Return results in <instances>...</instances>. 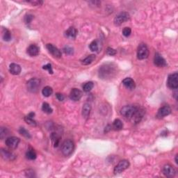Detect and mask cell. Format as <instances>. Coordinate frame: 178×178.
I'll return each mask as SVG.
<instances>
[{
	"mask_svg": "<svg viewBox=\"0 0 178 178\" xmlns=\"http://www.w3.org/2000/svg\"><path fill=\"white\" fill-rule=\"evenodd\" d=\"M129 166V162L127 160H122L118 163L114 168V173L119 174L123 173L124 171L128 168Z\"/></svg>",
	"mask_w": 178,
	"mask_h": 178,
	"instance_id": "8",
	"label": "cell"
},
{
	"mask_svg": "<svg viewBox=\"0 0 178 178\" xmlns=\"http://www.w3.org/2000/svg\"><path fill=\"white\" fill-rule=\"evenodd\" d=\"M171 113V107L168 105H165V106H163L161 107L160 109L158 110V112H157V118L159 119H161L163 118H164L166 115H169L170 113Z\"/></svg>",
	"mask_w": 178,
	"mask_h": 178,
	"instance_id": "10",
	"label": "cell"
},
{
	"mask_svg": "<svg viewBox=\"0 0 178 178\" xmlns=\"http://www.w3.org/2000/svg\"><path fill=\"white\" fill-rule=\"evenodd\" d=\"M123 84L126 88L129 89V90H133L135 88L136 84L134 81L130 77H127L123 80Z\"/></svg>",
	"mask_w": 178,
	"mask_h": 178,
	"instance_id": "15",
	"label": "cell"
},
{
	"mask_svg": "<svg viewBox=\"0 0 178 178\" xmlns=\"http://www.w3.org/2000/svg\"><path fill=\"white\" fill-rule=\"evenodd\" d=\"M167 85L170 88L177 89L178 87V74L177 72L170 74L168 78Z\"/></svg>",
	"mask_w": 178,
	"mask_h": 178,
	"instance_id": "7",
	"label": "cell"
},
{
	"mask_svg": "<svg viewBox=\"0 0 178 178\" xmlns=\"http://www.w3.org/2000/svg\"><path fill=\"white\" fill-rule=\"evenodd\" d=\"M19 133L24 136V137L27 138H31V136L29 132L26 129H24V127H20L19 129Z\"/></svg>",
	"mask_w": 178,
	"mask_h": 178,
	"instance_id": "31",
	"label": "cell"
},
{
	"mask_svg": "<svg viewBox=\"0 0 178 178\" xmlns=\"http://www.w3.org/2000/svg\"><path fill=\"white\" fill-rule=\"evenodd\" d=\"M37 154L36 152L32 149H30L26 153V157L29 160H34V159H36Z\"/></svg>",
	"mask_w": 178,
	"mask_h": 178,
	"instance_id": "26",
	"label": "cell"
},
{
	"mask_svg": "<svg viewBox=\"0 0 178 178\" xmlns=\"http://www.w3.org/2000/svg\"><path fill=\"white\" fill-rule=\"evenodd\" d=\"M154 63L155 65H157V67H159V68L164 67V66L166 65L165 60L163 59V58L161 57L159 53L155 54V56L154 58Z\"/></svg>",
	"mask_w": 178,
	"mask_h": 178,
	"instance_id": "13",
	"label": "cell"
},
{
	"mask_svg": "<svg viewBox=\"0 0 178 178\" xmlns=\"http://www.w3.org/2000/svg\"><path fill=\"white\" fill-rule=\"evenodd\" d=\"M52 93L53 90L50 86H45L42 90V93L45 97H49L52 94Z\"/></svg>",
	"mask_w": 178,
	"mask_h": 178,
	"instance_id": "28",
	"label": "cell"
},
{
	"mask_svg": "<svg viewBox=\"0 0 178 178\" xmlns=\"http://www.w3.org/2000/svg\"><path fill=\"white\" fill-rule=\"evenodd\" d=\"M162 172L165 177H173L175 175V170L174 168L170 164L165 165L163 168Z\"/></svg>",
	"mask_w": 178,
	"mask_h": 178,
	"instance_id": "11",
	"label": "cell"
},
{
	"mask_svg": "<svg viewBox=\"0 0 178 178\" xmlns=\"http://www.w3.org/2000/svg\"><path fill=\"white\" fill-rule=\"evenodd\" d=\"M20 141V138L15 136H11V137H9L6 140V145L8 148L10 149H15L19 145V143Z\"/></svg>",
	"mask_w": 178,
	"mask_h": 178,
	"instance_id": "9",
	"label": "cell"
},
{
	"mask_svg": "<svg viewBox=\"0 0 178 178\" xmlns=\"http://www.w3.org/2000/svg\"><path fill=\"white\" fill-rule=\"evenodd\" d=\"M129 19V14L127 13V12H122V13H119L118 15L115 16L114 18V22L115 25L120 26L124 22H127L128 20Z\"/></svg>",
	"mask_w": 178,
	"mask_h": 178,
	"instance_id": "6",
	"label": "cell"
},
{
	"mask_svg": "<svg viewBox=\"0 0 178 178\" xmlns=\"http://www.w3.org/2000/svg\"><path fill=\"white\" fill-rule=\"evenodd\" d=\"M76 34H77V31L74 27H70L65 32V36L68 37V38L70 39H74L76 38Z\"/></svg>",
	"mask_w": 178,
	"mask_h": 178,
	"instance_id": "21",
	"label": "cell"
},
{
	"mask_svg": "<svg viewBox=\"0 0 178 178\" xmlns=\"http://www.w3.org/2000/svg\"><path fill=\"white\" fill-rule=\"evenodd\" d=\"M27 53L31 57H36L39 54V48L36 45H31L27 49Z\"/></svg>",
	"mask_w": 178,
	"mask_h": 178,
	"instance_id": "19",
	"label": "cell"
},
{
	"mask_svg": "<svg viewBox=\"0 0 178 178\" xmlns=\"http://www.w3.org/2000/svg\"><path fill=\"white\" fill-rule=\"evenodd\" d=\"M93 86H94V84L93 82H86V84H84V86H83V89H84L85 92H89L92 90L93 88Z\"/></svg>",
	"mask_w": 178,
	"mask_h": 178,
	"instance_id": "29",
	"label": "cell"
},
{
	"mask_svg": "<svg viewBox=\"0 0 178 178\" xmlns=\"http://www.w3.org/2000/svg\"><path fill=\"white\" fill-rule=\"evenodd\" d=\"M82 92L78 88H72L70 93V98L73 101H79L82 98Z\"/></svg>",
	"mask_w": 178,
	"mask_h": 178,
	"instance_id": "14",
	"label": "cell"
},
{
	"mask_svg": "<svg viewBox=\"0 0 178 178\" xmlns=\"http://www.w3.org/2000/svg\"><path fill=\"white\" fill-rule=\"evenodd\" d=\"M43 68L44 70H48V72H49V74H53V70H52V68H51V64H49V63L47 64V65H45L43 66Z\"/></svg>",
	"mask_w": 178,
	"mask_h": 178,
	"instance_id": "36",
	"label": "cell"
},
{
	"mask_svg": "<svg viewBox=\"0 0 178 178\" xmlns=\"http://www.w3.org/2000/svg\"><path fill=\"white\" fill-rule=\"evenodd\" d=\"M26 2L32 4H33L34 6H39L43 4L42 1H27Z\"/></svg>",
	"mask_w": 178,
	"mask_h": 178,
	"instance_id": "38",
	"label": "cell"
},
{
	"mask_svg": "<svg viewBox=\"0 0 178 178\" xmlns=\"http://www.w3.org/2000/svg\"><path fill=\"white\" fill-rule=\"evenodd\" d=\"M115 67L113 64L107 63L102 65L99 70L100 77L102 79H107L112 77L113 74L115 73Z\"/></svg>",
	"mask_w": 178,
	"mask_h": 178,
	"instance_id": "2",
	"label": "cell"
},
{
	"mask_svg": "<svg viewBox=\"0 0 178 178\" xmlns=\"http://www.w3.org/2000/svg\"><path fill=\"white\" fill-rule=\"evenodd\" d=\"M1 157H2L3 159H7V160L13 161L15 159V154H13V153L9 152V151L4 150V149H1Z\"/></svg>",
	"mask_w": 178,
	"mask_h": 178,
	"instance_id": "17",
	"label": "cell"
},
{
	"mask_svg": "<svg viewBox=\"0 0 178 178\" xmlns=\"http://www.w3.org/2000/svg\"><path fill=\"white\" fill-rule=\"evenodd\" d=\"M74 148V143L71 140H66L63 142V143L62 144L61 147V151L63 155L68 157L70 156V154L73 152Z\"/></svg>",
	"mask_w": 178,
	"mask_h": 178,
	"instance_id": "3",
	"label": "cell"
},
{
	"mask_svg": "<svg viewBox=\"0 0 178 178\" xmlns=\"http://www.w3.org/2000/svg\"><path fill=\"white\" fill-rule=\"evenodd\" d=\"M63 51L65 52V54L67 55H72L74 53V49L72 47L70 46H65L63 48Z\"/></svg>",
	"mask_w": 178,
	"mask_h": 178,
	"instance_id": "32",
	"label": "cell"
},
{
	"mask_svg": "<svg viewBox=\"0 0 178 178\" xmlns=\"http://www.w3.org/2000/svg\"><path fill=\"white\" fill-rule=\"evenodd\" d=\"M34 115H35L34 113H33V112L29 113L27 115H26V116L24 117V121H25L26 123L29 124V125H30L32 126H36V122L34 119Z\"/></svg>",
	"mask_w": 178,
	"mask_h": 178,
	"instance_id": "20",
	"label": "cell"
},
{
	"mask_svg": "<svg viewBox=\"0 0 178 178\" xmlns=\"http://www.w3.org/2000/svg\"><path fill=\"white\" fill-rule=\"evenodd\" d=\"M123 125L122 121L120 119H115L113 123V128L115 130H121L123 129Z\"/></svg>",
	"mask_w": 178,
	"mask_h": 178,
	"instance_id": "24",
	"label": "cell"
},
{
	"mask_svg": "<svg viewBox=\"0 0 178 178\" xmlns=\"http://www.w3.org/2000/svg\"><path fill=\"white\" fill-rule=\"evenodd\" d=\"M56 97H57V100L59 101H63L64 100V96L61 93H57L56 94Z\"/></svg>",
	"mask_w": 178,
	"mask_h": 178,
	"instance_id": "39",
	"label": "cell"
},
{
	"mask_svg": "<svg viewBox=\"0 0 178 178\" xmlns=\"http://www.w3.org/2000/svg\"><path fill=\"white\" fill-rule=\"evenodd\" d=\"M9 71L13 75H18L21 72V67L18 64L11 63L9 66Z\"/></svg>",
	"mask_w": 178,
	"mask_h": 178,
	"instance_id": "16",
	"label": "cell"
},
{
	"mask_svg": "<svg viewBox=\"0 0 178 178\" xmlns=\"http://www.w3.org/2000/svg\"><path fill=\"white\" fill-rule=\"evenodd\" d=\"M46 47L47 50L49 51V52L51 54L53 57L56 58H61V52L57 47H55L54 45L52 44H47L46 45Z\"/></svg>",
	"mask_w": 178,
	"mask_h": 178,
	"instance_id": "12",
	"label": "cell"
},
{
	"mask_svg": "<svg viewBox=\"0 0 178 178\" xmlns=\"http://www.w3.org/2000/svg\"><path fill=\"white\" fill-rule=\"evenodd\" d=\"M8 133H9V132H8L7 128L1 127V130H0V138H1V139H3L7 135Z\"/></svg>",
	"mask_w": 178,
	"mask_h": 178,
	"instance_id": "33",
	"label": "cell"
},
{
	"mask_svg": "<svg viewBox=\"0 0 178 178\" xmlns=\"http://www.w3.org/2000/svg\"><path fill=\"white\" fill-rule=\"evenodd\" d=\"M33 18H34L33 15L28 14V15H26L25 16V18H24V22H25V23H26V24L30 23V22H32V20H33Z\"/></svg>",
	"mask_w": 178,
	"mask_h": 178,
	"instance_id": "37",
	"label": "cell"
},
{
	"mask_svg": "<svg viewBox=\"0 0 178 178\" xmlns=\"http://www.w3.org/2000/svg\"><path fill=\"white\" fill-rule=\"evenodd\" d=\"M40 86V81L37 78H32L26 83L27 90L31 93H36Z\"/></svg>",
	"mask_w": 178,
	"mask_h": 178,
	"instance_id": "4",
	"label": "cell"
},
{
	"mask_svg": "<svg viewBox=\"0 0 178 178\" xmlns=\"http://www.w3.org/2000/svg\"><path fill=\"white\" fill-rule=\"evenodd\" d=\"M107 54L109 56H114L116 54V51L111 47H108L107 49Z\"/></svg>",
	"mask_w": 178,
	"mask_h": 178,
	"instance_id": "35",
	"label": "cell"
},
{
	"mask_svg": "<svg viewBox=\"0 0 178 178\" xmlns=\"http://www.w3.org/2000/svg\"><path fill=\"white\" fill-rule=\"evenodd\" d=\"M132 33V30L129 27H125L123 30V36H125V37H128L130 36Z\"/></svg>",
	"mask_w": 178,
	"mask_h": 178,
	"instance_id": "34",
	"label": "cell"
},
{
	"mask_svg": "<svg viewBox=\"0 0 178 178\" xmlns=\"http://www.w3.org/2000/svg\"><path fill=\"white\" fill-rule=\"evenodd\" d=\"M42 110L43 112H45V113H47V114H50V113H52V111H53V109H51L50 105H49L48 103H47V102H44L43 104Z\"/></svg>",
	"mask_w": 178,
	"mask_h": 178,
	"instance_id": "27",
	"label": "cell"
},
{
	"mask_svg": "<svg viewBox=\"0 0 178 178\" xmlns=\"http://www.w3.org/2000/svg\"><path fill=\"white\" fill-rule=\"evenodd\" d=\"M175 162H176V163H178V161H177V155H176V156H175Z\"/></svg>",
	"mask_w": 178,
	"mask_h": 178,
	"instance_id": "40",
	"label": "cell"
},
{
	"mask_svg": "<svg viewBox=\"0 0 178 178\" xmlns=\"http://www.w3.org/2000/svg\"><path fill=\"white\" fill-rule=\"evenodd\" d=\"M149 56V50L147 45L145 43H140L138 47L137 58L139 60L146 59Z\"/></svg>",
	"mask_w": 178,
	"mask_h": 178,
	"instance_id": "5",
	"label": "cell"
},
{
	"mask_svg": "<svg viewBox=\"0 0 178 178\" xmlns=\"http://www.w3.org/2000/svg\"><path fill=\"white\" fill-rule=\"evenodd\" d=\"M2 38L4 41H10L11 39V34L7 29H4L2 32Z\"/></svg>",
	"mask_w": 178,
	"mask_h": 178,
	"instance_id": "25",
	"label": "cell"
},
{
	"mask_svg": "<svg viewBox=\"0 0 178 178\" xmlns=\"http://www.w3.org/2000/svg\"><path fill=\"white\" fill-rule=\"evenodd\" d=\"M95 59H96V55H94V54L89 55L88 57H87L86 58V59H84V60H83V61H82V63L83 65H89V64L92 63Z\"/></svg>",
	"mask_w": 178,
	"mask_h": 178,
	"instance_id": "23",
	"label": "cell"
},
{
	"mask_svg": "<svg viewBox=\"0 0 178 178\" xmlns=\"http://www.w3.org/2000/svg\"><path fill=\"white\" fill-rule=\"evenodd\" d=\"M121 114L125 118L133 122V123H138L143 117L145 110L141 107L128 105L121 109Z\"/></svg>",
	"mask_w": 178,
	"mask_h": 178,
	"instance_id": "1",
	"label": "cell"
},
{
	"mask_svg": "<svg viewBox=\"0 0 178 178\" xmlns=\"http://www.w3.org/2000/svg\"><path fill=\"white\" fill-rule=\"evenodd\" d=\"M50 138L54 147V148H57V147L59 146L60 141H61V136H60L57 133L53 132V133L51 134Z\"/></svg>",
	"mask_w": 178,
	"mask_h": 178,
	"instance_id": "18",
	"label": "cell"
},
{
	"mask_svg": "<svg viewBox=\"0 0 178 178\" xmlns=\"http://www.w3.org/2000/svg\"><path fill=\"white\" fill-rule=\"evenodd\" d=\"M90 111H91V107H90V105L88 104V103H86V104H84V107H83L82 108V115L85 118H88L89 115H90Z\"/></svg>",
	"mask_w": 178,
	"mask_h": 178,
	"instance_id": "22",
	"label": "cell"
},
{
	"mask_svg": "<svg viewBox=\"0 0 178 178\" xmlns=\"http://www.w3.org/2000/svg\"><path fill=\"white\" fill-rule=\"evenodd\" d=\"M89 48L92 51H97L99 49V45L97 40H93L89 45Z\"/></svg>",
	"mask_w": 178,
	"mask_h": 178,
	"instance_id": "30",
	"label": "cell"
}]
</instances>
